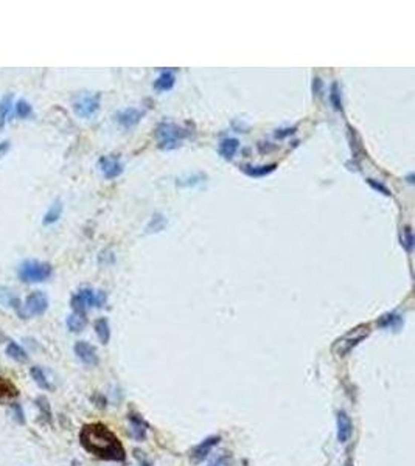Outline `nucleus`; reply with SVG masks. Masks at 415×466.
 Segmentation results:
<instances>
[{
	"mask_svg": "<svg viewBox=\"0 0 415 466\" xmlns=\"http://www.w3.org/2000/svg\"><path fill=\"white\" fill-rule=\"evenodd\" d=\"M98 168L101 171V174L106 179H115L123 172V163L120 162V159L115 157V155L101 157L98 162Z\"/></svg>",
	"mask_w": 415,
	"mask_h": 466,
	"instance_id": "nucleus-8",
	"label": "nucleus"
},
{
	"mask_svg": "<svg viewBox=\"0 0 415 466\" xmlns=\"http://www.w3.org/2000/svg\"><path fill=\"white\" fill-rule=\"evenodd\" d=\"M353 434V423L345 410L338 412V441L347 443Z\"/></svg>",
	"mask_w": 415,
	"mask_h": 466,
	"instance_id": "nucleus-11",
	"label": "nucleus"
},
{
	"mask_svg": "<svg viewBox=\"0 0 415 466\" xmlns=\"http://www.w3.org/2000/svg\"><path fill=\"white\" fill-rule=\"evenodd\" d=\"M13 417L19 424H25V413H24L21 404H17V403L13 404Z\"/></svg>",
	"mask_w": 415,
	"mask_h": 466,
	"instance_id": "nucleus-29",
	"label": "nucleus"
},
{
	"mask_svg": "<svg viewBox=\"0 0 415 466\" xmlns=\"http://www.w3.org/2000/svg\"><path fill=\"white\" fill-rule=\"evenodd\" d=\"M187 131L182 129L181 126L175 123H162L157 128V140L159 146L163 151H171L176 149L185 139H187Z\"/></svg>",
	"mask_w": 415,
	"mask_h": 466,
	"instance_id": "nucleus-3",
	"label": "nucleus"
},
{
	"mask_svg": "<svg viewBox=\"0 0 415 466\" xmlns=\"http://www.w3.org/2000/svg\"><path fill=\"white\" fill-rule=\"evenodd\" d=\"M330 100L333 103L335 109L341 111L342 109V100H341V90H339V85L338 82H333L331 84V90H330Z\"/></svg>",
	"mask_w": 415,
	"mask_h": 466,
	"instance_id": "nucleus-26",
	"label": "nucleus"
},
{
	"mask_svg": "<svg viewBox=\"0 0 415 466\" xmlns=\"http://www.w3.org/2000/svg\"><path fill=\"white\" fill-rule=\"evenodd\" d=\"M7 354H8L11 359L17 360V362H21V364H24V362H28L27 351L21 347V345H17L16 342H10V343L7 345Z\"/></svg>",
	"mask_w": 415,
	"mask_h": 466,
	"instance_id": "nucleus-21",
	"label": "nucleus"
},
{
	"mask_svg": "<svg viewBox=\"0 0 415 466\" xmlns=\"http://www.w3.org/2000/svg\"><path fill=\"white\" fill-rule=\"evenodd\" d=\"M218 443H219V437H209L207 440H204L201 444H198V446L195 447V449H193V452H192L193 461H196V463L202 461L207 455L210 454V451L213 449V447H215Z\"/></svg>",
	"mask_w": 415,
	"mask_h": 466,
	"instance_id": "nucleus-12",
	"label": "nucleus"
},
{
	"mask_svg": "<svg viewBox=\"0 0 415 466\" xmlns=\"http://www.w3.org/2000/svg\"><path fill=\"white\" fill-rule=\"evenodd\" d=\"M313 92H314V95H317V97L322 95V81H320V78H314Z\"/></svg>",
	"mask_w": 415,
	"mask_h": 466,
	"instance_id": "nucleus-32",
	"label": "nucleus"
},
{
	"mask_svg": "<svg viewBox=\"0 0 415 466\" xmlns=\"http://www.w3.org/2000/svg\"><path fill=\"white\" fill-rule=\"evenodd\" d=\"M24 306L30 316H42L48 309V297L42 291H34L27 297Z\"/></svg>",
	"mask_w": 415,
	"mask_h": 466,
	"instance_id": "nucleus-7",
	"label": "nucleus"
},
{
	"mask_svg": "<svg viewBox=\"0 0 415 466\" xmlns=\"http://www.w3.org/2000/svg\"><path fill=\"white\" fill-rule=\"evenodd\" d=\"M401 322V319H400V316H396V314H386V316H383L381 317V320H379V325L381 326H384V328H390V326H395V325H398Z\"/></svg>",
	"mask_w": 415,
	"mask_h": 466,
	"instance_id": "nucleus-27",
	"label": "nucleus"
},
{
	"mask_svg": "<svg viewBox=\"0 0 415 466\" xmlns=\"http://www.w3.org/2000/svg\"><path fill=\"white\" fill-rule=\"evenodd\" d=\"M369 334V326H361V328H355V334H353V339H352V333H349L347 336H344L342 339H339L335 345V351L338 353V356H345L347 354L355 345H358L362 339L367 337Z\"/></svg>",
	"mask_w": 415,
	"mask_h": 466,
	"instance_id": "nucleus-6",
	"label": "nucleus"
},
{
	"mask_svg": "<svg viewBox=\"0 0 415 466\" xmlns=\"http://www.w3.org/2000/svg\"><path fill=\"white\" fill-rule=\"evenodd\" d=\"M108 302V296L105 291H94L91 288H82L78 291V294L72 297V308L73 313L84 314L88 308H101Z\"/></svg>",
	"mask_w": 415,
	"mask_h": 466,
	"instance_id": "nucleus-2",
	"label": "nucleus"
},
{
	"mask_svg": "<svg viewBox=\"0 0 415 466\" xmlns=\"http://www.w3.org/2000/svg\"><path fill=\"white\" fill-rule=\"evenodd\" d=\"M165 224H167V219H165L163 215H154L152 219H151L149 224H148L146 232H148V233H157V232L163 230Z\"/></svg>",
	"mask_w": 415,
	"mask_h": 466,
	"instance_id": "nucleus-24",
	"label": "nucleus"
},
{
	"mask_svg": "<svg viewBox=\"0 0 415 466\" xmlns=\"http://www.w3.org/2000/svg\"><path fill=\"white\" fill-rule=\"evenodd\" d=\"M13 106V97L11 95H5L0 101V129H4L5 122H7V115L11 111Z\"/></svg>",
	"mask_w": 415,
	"mask_h": 466,
	"instance_id": "nucleus-23",
	"label": "nucleus"
},
{
	"mask_svg": "<svg viewBox=\"0 0 415 466\" xmlns=\"http://www.w3.org/2000/svg\"><path fill=\"white\" fill-rule=\"evenodd\" d=\"M31 112H33V108H31V105H30L28 101L19 100V101L16 103V115L19 117V118H27V117L31 115Z\"/></svg>",
	"mask_w": 415,
	"mask_h": 466,
	"instance_id": "nucleus-25",
	"label": "nucleus"
},
{
	"mask_svg": "<svg viewBox=\"0 0 415 466\" xmlns=\"http://www.w3.org/2000/svg\"><path fill=\"white\" fill-rule=\"evenodd\" d=\"M51 272H53V269H51L48 263L28 260L22 263L19 267V278L27 283H39L45 282L51 275Z\"/></svg>",
	"mask_w": 415,
	"mask_h": 466,
	"instance_id": "nucleus-4",
	"label": "nucleus"
},
{
	"mask_svg": "<svg viewBox=\"0 0 415 466\" xmlns=\"http://www.w3.org/2000/svg\"><path fill=\"white\" fill-rule=\"evenodd\" d=\"M86 325H88V319H86L84 314H70L67 317V328L70 330L72 333H81Z\"/></svg>",
	"mask_w": 415,
	"mask_h": 466,
	"instance_id": "nucleus-18",
	"label": "nucleus"
},
{
	"mask_svg": "<svg viewBox=\"0 0 415 466\" xmlns=\"http://www.w3.org/2000/svg\"><path fill=\"white\" fill-rule=\"evenodd\" d=\"M238 148H239V142H238L236 139H232V137H229V139H224V140L219 143V154H221V157L226 159V160H232V159L235 157V154H236Z\"/></svg>",
	"mask_w": 415,
	"mask_h": 466,
	"instance_id": "nucleus-14",
	"label": "nucleus"
},
{
	"mask_svg": "<svg viewBox=\"0 0 415 466\" xmlns=\"http://www.w3.org/2000/svg\"><path fill=\"white\" fill-rule=\"evenodd\" d=\"M73 351L75 354L78 356V359L86 365H91V367H95L98 364V354H97V350L94 345H91L89 342H84V340H78L73 347Z\"/></svg>",
	"mask_w": 415,
	"mask_h": 466,
	"instance_id": "nucleus-9",
	"label": "nucleus"
},
{
	"mask_svg": "<svg viewBox=\"0 0 415 466\" xmlns=\"http://www.w3.org/2000/svg\"><path fill=\"white\" fill-rule=\"evenodd\" d=\"M61 213H62V204L61 201H55L53 204L50 205L48 212L45 213L44 216V226H50V224H55L59 218H61Z\"/></svg>",
	"mask_w": 415,
	"mask_h": 466,
	"instance_id": "nucleus-20",
	"label": "nucleus"
},
{
	"mask_svg": "<svg viewBox=\"0 0 415 466\" xmlns=\"http://www.w3.org/2000/svg\"><path fill=\"white\" fill-rule=\"evenodd\" d=\"M221 464V458H218V460H215V461H212L209 466H219Z\"/></svg>",
	"mask_w": 415,
	"mask_h": 466,
	"instance_id": "nucleus-34",
	"label": "nucleus"
},
{
	"mask_svg": "<svg viewBox=\"0 0 415 466\" xmlns=\"http://www.w3.org/2000/svg\"><path fill=\"white\" fill-rule=\"evenodd\" d=\"M367 182H369V185H370V187H373L375 190H379V192H383V195H386V196H390V192H389V190H387V188H386L384 185H381V183H375V182H373L372 179H369Z\"/></svg>",
	"mask_w": 415,
	"mask_h": 466,
	"instance_id": "nucleus-31",
	"label": "nucleus"
},
{
	"mask_svg": "<svg viewBox=\"0 0 415 466\" xmlns=\"http://www.w3.org/2000/svg\"><path fill=\"white\" fill-rule=\"evenodd\" d=\"M277 168V165L275 163H272V165H260V166H254V165H244L243 168V172L244 174H247L249 177H265V176H268V174H271V172L274 171Z\"/></svg>",
	"mask_w": 415,
	"mask_h": 466,
	"instance_id": "nucleus-15",
	"label": "nucleus"
},
{
	"mask_svg": "<svg viewBox=\"0 0 415 466\" xmlns=\"http://www.w3.org/2000/svg\"><path fill=\"white\" fill-rule=\"evenodd\" d=\"M143 117V112L137 108H128V109H123L120 111L117 115H115V120L118 122V125L125 128V129H131L134 126H137L140 123V120Z\"/></svg>",
	"mask_w": 415,
	"mask_h": 466,
	"instance_id": "nucleus-10",
	"label": "nucleus"
},
{
	"mask_svg": "<svg viewBox=\"0 0 415 466\" xmlns=\"http://www.w3.org/2000/svg\"><path fill=\"white\" fill-rule=\"evenodd\" d=\"M100 94H86L81 95L75 103H73V111L78 117L81 118H91L94 117L98 109H100Z\"/></svg>",
	"mask_w": 415,
	"mask_h": 466,
	"instance_id": "nucleus-5",
	"label": "nucleus"
},
{
	"mask_svg": "<svg viewBox=\"0 0 415 466\" xmlns=\"http://www.w3.org/2000/svg\"><path fill=\"white\" fill-rule=\"evenodd\" d=\"M79 443L89 454L98 458L112 461L125 460V447L122 441L108 426L101 423L82 426L79 432Z\"/></svg>",
	"mask_w": 415,
	"mask_h": 466,
	"instance_id": "nucleus-1",
	"label": "nucleus"
},
{
	"mask_svg": "<svg viewBox=\"0 0 415 466\" xmlns=\"http://www.w3.org/2000/svg\"><path fill=\"white\" fill-rule=\"evenodd\" d=\"M404 236H406V238H403V239H401V241H403L401 244H403L407 250H412V241H413V239H412L410 229H406V230H404Z\"/></svg>",
	"mask_w": 415,
	"mask_h": 466,
	"instance_id": "nucleus-30",
	"label": "nucleus"
},
{
	"mask_svg": "<svg viewBox=\"0 0 415 466\" xmlns=\"http://www.w3.org/2000/svg\"><path fill=\"white\" fill-rule=\"evenodd\" d=\"M30 375L34 379V383H36L41 389H44V390H53V386L50 384V381L47 379V376H45V373H44V370L41 367H38V365L31 367Z\"/></svg>",
	"mask_w": 415,
	"mask_h": 466,
	"instance_id": "nucleus-19",
	"label": "nucleus"
},
{
	"mask_svg": "<svg viewBox=\"0 0 415 466\" xmlns=\"http://www.w3.org/2000/svg\"><path fill=\"white\" fill-rule=\"evenodd\" d=\"M129 421H131V427H132V435L137 440H143L145 435H146V429H145L142 418H137L135 415H129Z\"/></svg>",
	"mask_w": 415,
	"mask_h": 466,
	"instance_id": "nucleus-22",
	"label": "nucleus"
},
{
	"mask_svg": "<svg viewBox=\"0 0 415 466\" xmlns=\"http://www.w3.org/2000/svg\"><path fill=\"white\" fill-rule=\"evenodd\" d=\"M8 148H10V142H7V140H5V142L0 143V155H4V154L8 151Z\"/></svg>",
	"mask_w": 415,
	"mask_h": 466,
	"instance_id": "nucleus-33",
	"label": "nucleus"
},
{
	"mask_svg": "<svg viewBox=\"0 0 415 466\" xmlns=\"http://www.w3.org/2000/svg\"><path fill=\"white\" fill-rule=\"evenodd\" d=\"M176 82V75L173 70H163L159 78L154 81V89L157 92H168L175 87Z\"/></svg>",
	"mask_w": 415,
	"mask_h": 466,
	"instance_id": "nucleus-13",
	"label": "nucleus"
},
{
	"mask_svg": "<svg viewBox=\"0 0 415 466\" xmlns=\"http://www.w3.org/2000/svg\"><path fill=\"white\" fill-rule=\"evenodd\" d=\"M36 404H38V407L41 409L42 417H45L47 420H51V410H50V404H48V401H47L45 396H39V398L36 400Z\"/></svg>",
	"mask_w": 415,
	"mask_h": 466,
	"instance_id": "nucleus-28",
	"label": "nucleus"
},
{
	"mask_svg": "<svg viewBox=\"0 0 415 466\" xmlns=\"http://www.w3.org/2000/svg\"><path fill=\"white\" fill-rule=\"evenodd\" d=\"M17 395H19V392H17L16 386L11 381H8V379L0 378V401L13 400Z\"/></svg>",
	"mask_w": 415,
	"mask_h": 466,
	"instance_id": "nucleus-16",
	"label": "nucleus"
},
{
	"mask_svg": "<svg viewBox=\"0 0 415 466\" xmlns=\"http://www.w3.org/2000/svg\"><path fill=\"white\" fill-rule=\"evenodd\" d=\"M95 333H97V336H98L101 343L106 345L109 342V339H111V326H109L108 319L101 317V319H98L95 322Z\"/></svg>",
	"mask_w": 415,
	"mask_h": 466,
	"instance_id": "nucleus-17",
	"label": "nucleus"
}]
</instances>
